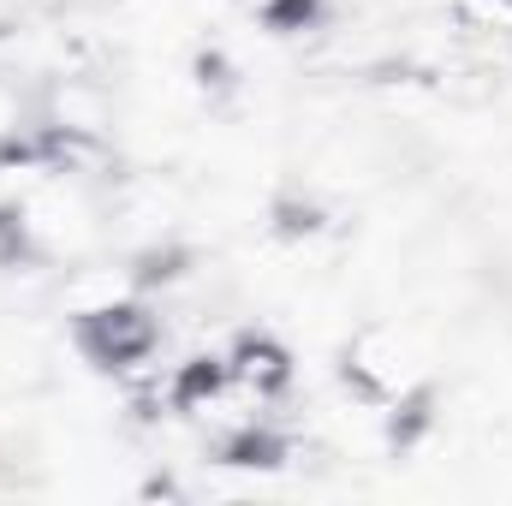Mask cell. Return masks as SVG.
<instances>
[{
    "label": "cell",
    "mask_w": 512,
    "mask_h": 506,
    "mask_svg": "<svg viewBox=\"0 0 512 506\" xmlns=\"http://www.w3.org/2000/svg\"><path fill=\"white\" fill-rule=\"evenodd\" d=\"M239 364H245V376H262L268 387H274V381H286V358H280V352H274L268 340H245Z\"/></svg>",
    "instance_id": "obj_4"
},
{
    "label": "cell",
    "mask_w": 512,
    "mask_h": 506,
    "mask_svg": "<svg viewBox=\"0 0 512 506\" xmlns=\"http://www.w3.org/2000/svg\"><path fill=\"white\" fill-rule=\"evenodd\" d=\"M227 465H256V471H268V465H280V441H274V435H239V441L227 447Z\"/></svg>",
    "instance_id": "obj_3"
},
{
    "label": "cell",
    "mask_w": 512,
    "mask_h": 506,
    "mask_svg": "<svg viewBox=\"0 0 512 506\" xmlns=\"http://www.w3.org/2000/svg\"><path fill=\"white\" fill-rule=\"evenodd\" d=\"M310 12H316V0H268L274 30H298V24H310Z\"/></svg>",
    "instance_id": "obj_5"
},
{
    "label": "cell",
    "mask_w": 512,
    "mask_h": 506,
    "mask_svg": "<svg viewBox=\"0 0 512 506\" xmlns=\"http://www.w3.org/2000/svg\"><path fill=\"white\" fill-rule=\"evenodd\" d=\"M221 381H227V370H221L215 358H197V364H191V370L179 376V387H173V399H179V405H197V399H203V393H215Z\"/></svg>",
    "instance_id": "obj_2"
},
{
    "label": "cell",
    "mask_w": 512,
    "mask_h": 506,
    "mask_svg": "<svg viewBox=\"0 0 512 506\" xmlns=\"http://www.w3.org/2000/svg\"><path fill=\"white\" fill-rule=\"evenodd\" d=\"M84 346H90V358L96 364H131V358H143L149 352V322L137 316V310H96L90 322H84Z\"/></svg>",
    "instance_id": "obj_1"
}]
</instances>
